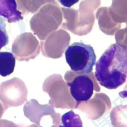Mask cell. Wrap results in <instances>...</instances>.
<instances>
[{
    "instance_id": "obj_1",
    "label": "cell",
    "mask_w": 127,
    "mask_h": 127,
    "mask_svg": "<svg viewBox=\"0 0 127 127\" xmlns=\"http://www.w3.org/2000/svg\"><path fill=\"white\" fill-rule=\"evenodd\" d=\"M95 76L101 86L109 89L123 85L127 80V47L111 45L96 63Z\"/></svg>"
},
{
    "instance_id": "obj_8",
    "label": "cell",
    "mask_w": 127,
    "mask_h": 127,
    "mask_svg": "<svg viewBox=\"0 0 127 127\" xmlns=\"http://www.w3.org/2000/svg\"><path fill=\"white\" fill-rule=\"evenodd\" d=\"M119 95L122 98H126L127 97V90H123L119 93Z\"/></svg>"
},
{
    "instance_id": "obj_2",
    "label": "cell",
    "mask_w": 127,
    "mask_h": 127,
    "mask_svg": "<svg viewBox=\"0 0 127 127\" xmlns=\"http://www.w3.org/2000/svg\"><path fill=\"white\" fill-rule=\"evenodd\" d=\"M64 54L66 63L74 72L87 74L92 71L96 57L91 45L83 42H74L67 47Z\"/></svg>"
},
{
    "instance_id": "obj_7",
    "label": "cell",
    "mask_w": 127,
    "mask_h": 127,
    "mask_svg": "<svg viewBox=\"0 0 127 127\" xmlns=\"http://www.w3.org/2000/svg\"><path fill=\"white\" fill-rule=\"evenodd\" d=\"M63 6L66 7H70L71 6L78 2L79 0H58Z\"/></svg>"
},
{
    "instance_id": "obj_6",
    "label": "cell",
    "mask_w": 127,
    "mask_h": 127,
    "mask_svg": "<svg viewBox=\"0 0 127 127\" xmlns=\"http://www.w3.org/2000/svg\"><path fill=\"white\" fill-rule=\"evenodd\" d=\"M5 28V21L0 17V50L8 43V36Z\"/></svg>"
},
{
    "instance_id": "obj_5",
    "label": "cell",
    "mask_w": 127,
    "mask_h": 127,
    "mask_svg": "<svg viewBox=\"0 0 127 127\" xmlns=\"http://www.w3.org/2000/svg\"><path fill=\"white\" fill-rule=\"evenodd\" d=\"M15 65L13 55L8 52H0V75L5 77L11 74Z\"/></svg>"
},
{
    "instance_id": "obj_3",
    "label": "cell",
    "mask_w": 127,
    "mask_h": 127,
    "mask_svg": "<svg viewBox=\"0 0 127 127\" xmlns=\"http://www.w3.org/2000/svg\"><path fill=\"white\" fill-rule=\"evenodd\" d=\"M67 84L71 96L78 103L87 101L93 94V81L86 74H78L72 81L67 82Z\"/></svg>"
},
{
    "instance_id": "obj_4",
    "label": "cell",
    "mask_w": 127,
    "mask_h": 127,
    "mask_svg": "<svg viewBox=\"0 0 127 127\" xmlns=\"http://www.w3.org/2000/svg\"><path fill=\"white\" fill-rule=\"evenodd\" d=\"M0 15L6 18L9 22L22 19L15 0H0Z\"/></svg>"
}]
</instances>
